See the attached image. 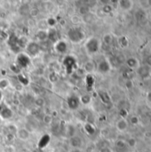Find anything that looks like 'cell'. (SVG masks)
Here are the masks:
<instances>
[{
	"label": "cell",
	"instance_id": "1",
	"mask_svg": "<svg viewBox=\"0 0 151 152\" xmlns=\"http://www.w3.org/2000/svg\"><path fill=\"white\" fill-rule=\"evenodd\" d=\"M68 37L72 43H79L85 38V32L78 27H73L68 31Z\"/></svg>",
	"mask_w": 151,
	"mask_h": 152
},
{
	"label": "cell",
	"instance_id": "2",
	"mask_svg": "<svg viewBox=\"0 0 151 152\" xmlns=\"http://www.w3.org/2000/svg\"><path fill=\"white\" fill-rule=\"evenodd\" d=\"M100 46H101V42L95 37H89L85 41V50L89 53H97L99 51V49H100Z\"/></svg>",
	"mask_w": 151,
	"mask_h": 152
},
{
	"label": "cell",
	"instance_id": "3",
	"mask_svg": "<svg viewBox=\"0 0 151 152\" xmlns=\"http://www.w3.org/2000/svg\"><path fill=\"white\" fill-rule=\"evenodd\" d=\"M76 65H77V61L73 56L67 55L63 59V66L65 67L67 74H69V75L72 74V72L76 69Z\"/></svg>",
	"mask_w": 151,
	"mask_h": 152
},
{
	"label": "cell",
	"instance_id": "4",
	"mask_svg": "<svg viewBox=\"0 0 151 152\" xmlns=\"http://www.w3.org/2000/svg\"><path fill=\"white\" fill-rule=\"evenodd\" d=\"M15 61L20 69L27 68L30 64V57L26 53H20L17 54Z\"/></svg>",
	"mask_w": 151,
	"mask_h": 152
},
{
	"label": "cell",
	"instance_id": "5",
	"mask_svg": "<svg viewBox=\"0 0 151 152\" xmlns=\"http://www.w3.org/2000/svg\"><path fill=\"white\" fill-rule=\"evenodd\" d=\"M25 48H26V51H27V54L28 56H36L40 52V46L35 41L28 42Z\"/></svg>",
	"mask_w": 151,
	"mask_h": 152
},
{
	"label": "cell",
	"instance_id": "6",
	"mask_svg": "<svg viewBox=\"0 0 151 152\" xmlns=\"http://www.w3.org/2000/svg\"><path fill=\"white\" fill-rule=\"evenodd\" d=\"M54 50L60 54H64L68 50V44L64 40H58L54 43Z\"/></svg>",
	"mask_w": 151,
	"mask_h": 152
},
{
	"label": "cell",
	"instance_id": "7",
	"mask_svg": "<svg viewBox=\"0 0 151 152\" xmlns=\"http://www.w3.org/2000/svg\"><path fill=\"white\" fill-rule=\"evenodd\" d=\"M69 145L72 149H81L83 146V139L80 136L73 135L69 138Z\"/></svg>",
	"mask_w": 151,
	"mask_h": 152
},
{
	"label": "cell",
	"instance_id": "8",
	"mask_svg": "<svg viewBox=\"0 0 151 152\" xmlns=\"http://www.w3.org/2000/svg\"><path fill=\"white\" fill-rule=\"evenodd\" d=\"M29 136H30L29 131L27 130L26 128H20L16 132V137L20 141H27L28 140Z\"/></svg>",
	"mask_w": 151,
	"mask_h": 152
},
{
	"label": "cell",
	"instance_id": "9",
	"mask_svg": "<svg viewBox=\"0 0 151 152\" xmlns=\"http://www.w3.org/2000/svg\"><path fill=\"white\" fill-rule=\"evenodd\" d=\"M12 116H13V112H12V110L9 108V107H3V108H1V110H0V118H2V119H10V118H12Z\"/></svg>",
	"mask_w": 151,
	"mask_h": 152
},
{
	"label": "cell",
	"instance_id": "10",
	"mask_svg": "<svg viewBox=\"0 0 151 152\" xmlns=\"http://www.w3.org/2000/svg\"><path fill=\"white\" fill-rule=\"evenodd\" d=\"M97 69H98V71L101 73H107L110 70V64L108 61L103 60L98 63Z\"/></svg>",
	"mask_w": 151,
	"mask_h": 152
},
{
	"label": "cell",
	"instance_id": "11",
	"mask_svg": "<svg viewBox=\"0 0 151 152\" xmlns=\"http://www.w3.org/2000/svg\"><path fill=\"white\" fill-rule=\"evenodd\" d=\"M79 98L76 97V96H70L68 98L67 103L69 107L70 110H77L79 107Z\"/></svg>",
	"mask_w": 151,
	"mask_h": 152
},
{
	"label": "cell",
	"instance_id": "12",
	"mask_svg": "<svg viewBox=\"0 0 151 152\" xmlns=\"http://www.w3.org/2000/svg\"><path fill=\"white\" fill-rule=\"evenodd\" d=\"M116 126L119 132H125L128 128V122L126 121L125 118H121L117 122Z\"/></svg>",
	"mask_w": 151,
	"mask_h": 152
},
{
	"label": "cell",
	"instance_id": "13",
	"mask_svg": "<svg viewBox=\"0 0 151 152\" xmlns=\"http://www.w3.org/2000/svg\"><path fill=\"white\" fill-rule=\"evenodd\" d=\"M95 64L93 61H88L85 63L84 65V69L87 72V73H92L94 71L95 69Z\"/></svg>",
	"mask_w": 151,
	"mask_h": 152
},
{
	"label": "cell",
	"instance_id": "14",
	"mask_svg": "<svg viewBox=\"0 0 151 152\" xmlns=\"http://www.w3.org/2000/svg\"><path fill=\"white\" fill-rule=\"evenodd\" d=\"M36 37L39 41H44V40L48 39V32L46 29L45 30H38L36 34Z\"/></svg>",
	"mask_w": 151,
	"mask_h": 152
},
{
	"label": "cell",
	"instance_id": "15",
	"mask_svg": "<svg viewBox=\"0 0 151 152\" xmlns=\"http://www.w3.org/2000/svg\"><path fill=\"white\" fill-rule=\"evenodd\" d=\"M118 4H119V6L123 10H125V11H128L133 7V3L131 1H119Z\"/></svg>",
	"mask_w": 151,
	"mask_h": 152
},
{
	"label": "cell",
	"instance_id": "16",
	"mask_svg": "<svg viewBox=\"0 0 151 152\" xmlns=\"http://www.w3.org/2000/svg\"><path fill=\"white\" fill-rule=\"evenodd\" d=\"M47 32H48V39H51V40H53V42L58 41V39H57V31H56L55 28H51L49 31H47Z\"/></svg>",
	"mask_w": 151,
	"mask_h": 152
},
{
	"label": "cell",
	"instance_id": "17",
	"mask_svg": "<svg viewBox=\"0 0 151 152\" xmlns=\"http://www.w3.org/2000/svg\"><path fill=\"white\" fill-rule=\"evenodd\" d=\"M78 12H79V14L83 17V16H85V15H86L87 13L90 12V8L86 4H82L81 6H79Z\"/></svg>",
	"mask_w": 151,
	"mask_h": 152
},
{
	"label": "cell",
	"instance_id": "18",
	"mask_svg": "<svg viewBox=\"0 0 151 152\" xmlns=\"http://www.w3.org/2000/svg\"><path fill=\"white\" fill-rule=\"evenodd\" d=\"M82 21V17L77 15V14H74L70 17V22L74 25V26H77L78 24H80Z\"/></svg>",
	"mask_w": 151,
	"mask_h": 152
},
{
	"label": "cell",
	"instance_id": "19",
	"mask_svg": "<svg viewBox=\"0 0 151 152\" xmlns=\"http://www.w3.org/2000/svg\"><path fill=\"white\" fill-rule=\"evenodd\" d=\"M118 43H119V45H120L123 48L127 47V46H128V45H129V41H128L127 37H125V36H123V37H119V39H118Z\"/></svg>",
	"mask_w": 151,
	"mask_h": 152
},
{
	"label": "cell",
	"instance_id": "20",
	"mask_svg": "<svg viewBox=\"0 0 151 152\" xmlns=\"http://www.w3.org/2000/svg\"><path fill=\"white\" fill-rule=\"evenodd\" d=\"M102 40H103V42H104L107 45H111L112 42H113V37H112L111 34H105V35L103 36Z\"/></svg>",
	"mask_w": 151,
	"mask_h": 152
},
{
	"label": "cell",
	"instance_id": "21",
	"mask_svg": "<svg viewBox=\"0 0 151 152\" xmlns=\"http://www.w3.org/2000/svg\"><path fill=\"white\" fill-rule=\"evenodd\" d=\"M126 64L128 65L129 68L133 69V68H135L138 65V61H137V60L135 58H129L126 61Z\"/></svg>",
	"mask_w": 151,
	"mask_h": 152
},
{
	"label": "cell",
	"instance_id": "22",
	"mask_svg": "<svg viewBox=\"0 0 151 152\" xmlns=\"http://www.w3.org/2000/svg\"><path fill=\"white\" fill-rule=\"evenodd\" d=\"M43 123L46 126H50L53 123V117L50 114H45L43 117Z\"/></svg>",
	"mask_w": 151,
	"mask_h": 152
},
{
	"label": "cell",
	"instance_id": "23",
	"mask_svg": "<svg viewBox=\"0 0 151 152\" xmlns=\"http://www.w3.org/2000/svg\"><path fill=\"white\" fill-rule=\"evenodd\" d=\"M36 25L38 27V30H45L46 27H47V23H46V20H39L36 22Z\"/></svg>",
	"mask_w": 151,
	"mask_h": 152
},
{
	"label": "cell",
	"instance_id": "24",
	"mask_svg": "<svg viewBox=\"0 0 151 152\" xmlns=\"http://www.w3.org/2000/svg\"><path fill=\"white\" fill-rule=\"evenodd\" d=\"M35 104H36V106L41 108V107H44V106L45 101H44V99L43 97L38 96V97H36V98L35 99Z\"/></svg>",
	"mask_w": 151,
	"mask_h": 152
},
{
	"label": "cell",
	"instance_id": "25",
	"mask_svg": "<svg viewBox=\"0 0 151 152\" xmlns=\"http://www.w3.org/2000/svg\"><path fill=\"white\" fill-rule=\"evenodd\" d=\"M85 130L86 131V133L88 134H93L94 133H95V128H94V126H93V125H91V124H86L85 126Z\"/></svg>",
	"mask_w": 151,
	"mask_h": 152
},
{
	"label": "cell",
	"instance_id": "26",
	"mask_svg": "<svg viewBox=\"0 0 151 152\" xmlns=\"http://www.w3.org/2000/svg\"><path fill=\"white\" fill-rule=\"evenodd\" d=\"M10 83L6 78H2L0 79V90H5L9 86Z\"/></svg>",
	"mask_w": 151,
	"mask_h": 152
},
{
	"label": "cell",
	"instance_id": "27",
	"mask_svg": "<svg viewBox=\"0 0 151 152\" xmlns=\"http://www.w3.org/2000/svg\"><path fill=\"white\" fill-rule=\"evenodd\" d=\"M29 10H30V8L28 4H22L20 8V12L23 15H26V14H28Z\"/></svg>",
	"mask_w": 151,
	"mask_h": 152
},
{
	"label": "cell",
	"instance_id": "28",
	"mask_svg": "<svg viewBox=\"0 0 151 152\" xmlns=\"http://www.w3.org/2000/svg\"><path fill=\"white\" fill-rule=\"evenodd\" d=\"M93 19H94L93 15L92 13H90V12H89V13H87L86 15L83 16L82 20H84V21H85V22H87V23H91V22H93Z\"/></svg>",
	"mask_w": 151,
	"mask_h": 152
},
{
	"label": "cell",
	"instance_id": "29",
	"mask_svg": "<svg viewBox=\"0 0 151 152\" xmlns=\"http://www.w3.org/2000/svg\"><path fill=\"white\" fill-rule=\"evenodd\" d=\"M46 23H47V26H50L51 28H53L56 23H57V20L55 18H53V17H50L46 20Z\"/></svg>",
	"mask_w": 151,
	"mask_h": 152
},
{
	"label": "cell",
	"instance_id": "30",
	"mask_svg": "<svg viewBox=\"0 0 151 152\" xmlns=\"http://www.w3.org/2000/svg\"><path fill=\"white\" fill-rule=\"evenodd\" d=\"M58 79H59V77H58V76H57L56 73H54V72L50 73V75H49V80L52 83H56L58 81Z\"/></svg>",
	"mask_w": 151,
	"mask_h": 152
},
{
	"label": "cell",
	"instance_id": "31",
	"mask_svg": "<svg viewBox=\"0 0 151 152\" xmlns=\"http://www.w3.org/2000/svg\"><path fill=\"white\" fill-rule=\"evenodd\" d=\"M113 8L110 4H104L103 7H102V12L104 13H110L112 12Z\"/></svg>",
	"mask_w": 151,
	"mask_h": 152
},
{
	"label": "cell",
	"instance_id": "32",
	"mask_svg": "<svg viewBox=\"0 0 151 152\" xmlns=\"http://www.w3.org/2000/svg\"><path fill=\"white\" fill-rule=\"evenodd\" d=\"M38 13H39V10H38L37 8H36V7L31 8V9L29 10V12H28V14H29L31 17H36V16L38 15Z\"/></svg>",
	"mask_w": 151,
	"mask_h": 152
},
{
	"label": "cell",
	"instance_id": "33",
	"mask_svg": "<svg viewBox=\"0 0 151 152\" xmlns=\"http://www.w3.org/2000/svg\"><path fill=\"white\" fill-rule=\"evenodd\" d=\"M90 100H91V98H90L89 95H84V96H82V97L79 98V101H80L82 103H84V104L88 103V102H90Z\"/></svg>",
	"mask_w": 151,
	"mask_h": 152
},
{
	"label": "cell",
	"instance_id": "34",
	"mask_svg": "<svg viewBox=\"0 0 151 152\" xmlns=\"http://www.w3.org/2000/svg\"><path fill=\"white\" fill-rule=\"evenodd\" d=\"M125 87H126L128 90H131V89L133 87V82L131 79H128V80L125 82Z\"/></svg>",
	"mask_w": 151,
	"mask_h": 152
},
{
	"label": "cell",
	"instance_id": "35",
	"mask_svg": "<svg viewBox=\"0 0 151 152\" xmlns=\"http://www.w3.org/2000/svg\"><path fill=\"white\" fill-rule=\"evenodd\" d=\"M139 118H138V117H135V116H133V117H132L131 118V123L133 124V125H138L139 124Z\"/></svg>",
	"mask_w": 151,
	"mask_h": 152
},
{
	"label": "cell",
	"instance_id": "36",
	"mask_svg": "<svg viewBox=\"0 0 151 152\" xmlns=\"http://www.w3.org/2000/svg\"><path fill=\"white\" fill-rule=\"evenodd\" d=\"M14 137H15V135H14L13 134H10V133H8V134L6 135V139H7V141H9V142L13 141Z\"/></svg>",
	"mask_w": 151,
	"mask_h": 152
},
{
	"label": "cell",
	"instance_id": "37",
	"mask_svg": "<svg viewBox=\"0 0 151 152\" xmlns=\"http://www.w3.org/2000/svg\"><path fill=\"white\" fill-rule=\"evenodd\" d=\"M127 143H128L131 147H133V146H134V145L136 144V141H135L134 139H129L128 142H127Z\"/></svg>",
	"mask_w": 151,
	"mask_h": 152
},
{
	"label": "cell",
	"instance_id": "38",
	"mask_svg": "<svg viewBox=\"0 0 151 152\" xmlns=\"http://www.w3.org/2000/svg\"><path fill=\"white\" fill-rule=\"evenodd\" d=\"M69 152H84L82 149H71Z\"/></svg>",
	"mask_w": 151,
	"mask_h": 152
},
{
	"label": "cell",
	"instance_id": "39",
	"mask_svg": "<svg viewBox=\"0 0 151 152\" xmlns=\"http://www.w3.org/2000/svg\"><path fill=\"white\" fill-rule=\"evenodd\" d=\"M2 99H3V93H2V91L0 90V102H2Z\"/></svg>",
	"mask_w": 151,
	"mask_h": 152
},
{
	"label": "cell",
	"instance_id": "40",
	"mask_svg": "<svg viewBox=\"0 0 151 152\" xmlns=\"http://www.w3.org/2000/svg\"><path fill=\"white\" fill-rule=\"evenodd\" d=\"M4 152H14L12 150H8V151H5Z\"/></svg>",
	"mask_w": 151,
	"mask_h": 152
}]
</instances>
